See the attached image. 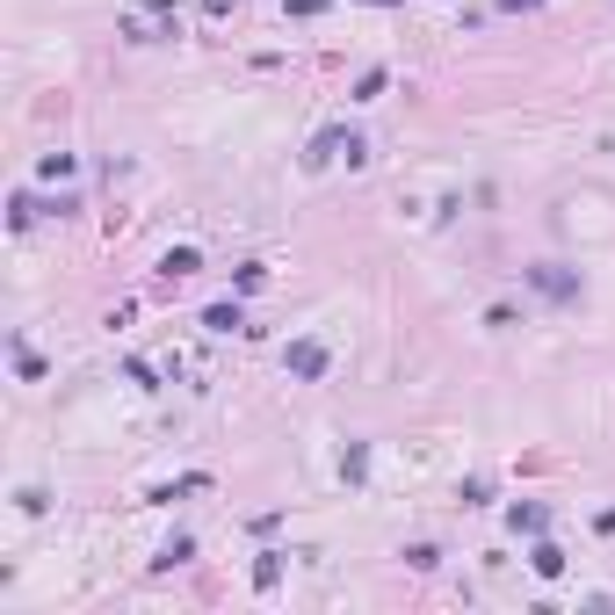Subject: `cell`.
<instances>
[{"label": "cell", "instance_id": "6da1fadb", "mask_svg": "<svg viewBox=\"0 0 615 615\" xmlns=\"http://www.w3.org/2000/svg\"><path fill=\"white\" fill-rule=\"evenodd\" d=\"M123 37L131 44H174L181 37L174 0H131V8H123Z\"/></svg>", "mask_w": 615, "mask_h": 615}, {"label": "cell", "instance_id": "7a4b0ae2", "mask_svg": "<svg viewBox=\"0 0 615 615\" xmlns=\"http://www.w3.org/2000/svg\"><path fill=\"white\" fill-rule=\"evenodd\" d=\"M283 369H290L297 384H319L326 377V341H290L283 348Z\"/></svg>", "mask_w": 615, "mask_h": 615}, {"label": "cell", "instance_id": "3957f363", "mask_svg": "<svg viewBox=\"0 0 615 615\" xmlns=\"http://www.w3.org/2000/svg\"><path fill=\"white\" fill-rule=\"evenodd\" d=\"M529 283H536L543 297H558V304H572V297H579V275H572V268H558V261H536V268H529Z\"/></svg>", "mask_w": 615, "mask_h": 615}, {"label": "cell", "instance_id": "277c9868", "mask_svg": "<svg viewBox=\"0 0 615 615\" xmlns=\"http://www.w3.org/2000/svg\"><path fill=\"white\" fill-rule=\"evenodd\" d=\"M529 565H536L543 579H558V572H565V550H558V543H536V550H529Z\"/></svg>", "mask_w": 615, "mask_h": 615}, {"label": "cell", "instance_id": "5b68a950", "mask_svg": "<svg viewBox=\"0 0 615 615\" xmlns=\"http://www.w3.org/2000/svg\"><path fill=\"white\" fill-rule=\"evenodd\" d=\"M167 275H196L203 268V254H196V246H167V261H160Z\"/></svg>", "mask_w": 615, "mask_h": 615}, {"label": "cell", "instance_id": "8992f818", "mask_svg": "<svg viewBox=\"0 0 615 615\" xmlns=\"http://www.w3.org/2000/svg\"><path fill=\"white\" fill-rule=\"evenodd\" d=\"M507 521H514V536H543V521H550V514H543V507L529 500V507H514Z\"/></svg>", "mask_w": 615, "mask_h": 615}, {"label": "cell", "instance_id": "52a82bcc", "mask_svg": "<svg viewBox=\"0 0 615 615\" xmlns=\"http://www.w3.org/2000/svg\"><path fill=\"white\" fill-rule=\"evenodd\" d=\"M203 326H210V333H232V326H239V304H210Z\"/></svg>", "mask_w": 615, "mask_h": 615}, {"label": "cell", "instance_id": "ba28073f", "mask_svg": "<svg viewBox=\"0 0 615 615\" xmlns=\"http://www.w3.org/2000/svg\"><path fill=\"white\" fill-rule=\"evenodd\" d=\"M377 95H384V66H369V73L355 80V102H377Z\"/></svg>", "mask_w": 615, "mask_h": 615}, {"label": "cell", "instance_id": "9c48e42d", "mask_svg": "<svg viewBox=\"0 0 615 615\" xmlns=\"http://www.w3.org/2000/svg\"><path fill=\"white\" fill-rule=\"evenodd\" d=\"M275 579H283V550H268V558L254 565V587H275Z\"/></svg>", "mask_w": 615, "mask_h": 615}, {"label": "cell", "instance_id": "30bf717a", "mask_svg": "<svg viewBox=\"0 0 615 615\" xmlns=\"http://www.w3.org/2000/svg\"><path fill=\"white\" fill-rule=\"evenodd\" d=\"M80 160H73V152H51V160H44V181H66Z\"/></svg>", "mask_w": 615, "mask_h": 615}, {"label": "cell", "instance_id": "8fae6325", "mask_svg": "<svg viewBox=\"0 0 615 615\" xmlns=\"http://www.w3.org/2000/svg\"><path fill=\"white\" fill-rule=\"evenodd\" d=\"M203 8H210V15H232V8H239V0H203Z\"/></svg>", "mask_w": 615, "mask_h": 615}, {"label": "cell", "instance_id": "7c38bea8", "mask_svg": "<svg viewBox=\"0 0 615 615\" xmlns=\"http://www.w3.org/2000/svg\"><path fill=\"white\" fill-rule=\"evenodd\" d=\"M500 8H536V0H500Z\"/></svg>", "mask_w": 615, "mask_h": 615}, {"label": "cell", "instance_id": "4fadbf2b", "mask_svg": "<svg viewBox=\"0 0 615 615\" xmlns=\"http://www.w3.org/2000/svg\"><path fill=\"white\" fill-rule=\"evenodd\" d=\"M377 8H398V0H377Z\"/></svg>", "mask_w": 615, "mask_h": 615}]
</instances>
